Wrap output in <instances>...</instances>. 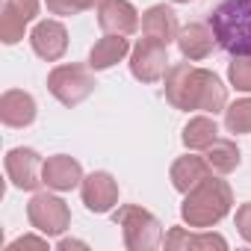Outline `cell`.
Listing matches in <instances>:
<instances>
[{"instance_id": "6da1fadb", "label": "cell", "mask_w": 251, "mask_h": 251, "mask_svg": "<svg viewBox=\"0 0 251 251\" xmlns=\"http://www.w3.org/2000/svg\"><path fill=\"white\" fill-rule=\"evenodd\" d=\"M163 89H166V100L183 112L198 109V112L216 115V112H225L227 106V89L219 80V74L210 68L189 65V59L169 65Z\"/></svg>"}, {"instance_id": "5bb4252c", "label": "cell", "mask_w": 251, "mask_h": 251, "mask_svg": "<svg viewBox=\"0 0 251 251\" xmlns=\"http://www.w3.org/2000/svg\"><path fill=\"white\" fill-rule=\"evenodd\" d=\"M0 121L6 127H30L36 121V98L24 89H6L0 95Z\"/></svg>"}, {"instance_id": "cb8c5ba5", "label": "cell", "mask_w": 251, "mask_h": 251, "mask_svg": "<svg viewBox=\"0 0 251 251\" xmlns=\"http://www.w3.org/2000/svg\"><path fill=\"white\" fill-rule=\"evenodd\" d=\"M103 0H45V6L50 15H62V18H71V15H80L86 9H98Z\"/></svg>"}, {"instance_id": "52a82bcc", "label": "cell", "mask_w": 251, "mask_h": 251, "mask_svg": "<svg viewBox=\"0 0 251 251\" xmlns=\"http://www.w3.org/2000/svg\"><path fill=\"white\" fill-rule=\"evenodd\" d=\"M169 71V45L157 39H139L130 50V74L139 83H157Z\"/></svg>"}, {"instance_id": "7a4b0ae2", "label": "cell", "mask_w": 251, "mask_h": 251, "mask_svg": "<svg viewBox=\"0 0 251 251\" xmlns=\"http://www.w3.org/2000/svg\"><path fill=\"white\" fill-rule=\"evenodd\" d=\"M233 207V189L227 180H219V177H207L201 180L195 189L186 192L183 204H180V219L189 225V227H198V230H207L213 225H219Z\"/></svg>"}, {"instance_id": "9a60e30c", "label": "cell", "mask_w": 251, "mask_h": 251, "mask_svg": "<svg viewBox=\"0 0 251 251\" xmlns=\"http://www.w3.org/2000/svg\"><path fill=\"white\" fill-rule=\"evenodd\" d=\"M177 48H180V56H183V59H189V62H201V59H207V56L213 53V48H216V36H213L210 24H198V21H192V24L180 27V33H177Z\"/></svg>"}, {"instance_id": "4fadbf2b", "label": "cell", "mask_w": 251, "mask_h": 251, "mask_svg": "<svg viewBox=\"0 0 251 251\" xmlns=\"http://www.w3.org/2000/svg\"><path fill=\"white\" fill-rule=\"evenodd\" d=\"M42 180L53 192H71V189H77L83 183V166L68 154H53V157L45 160Z\"/></svg>"}, {"instance_id": "83f0119b", "label": "cell", "mask_w": 251, "mask_h": 251, "mask_svg": "<svg viewBox=\"0 0 251 251\" xmlns=\"http://www.w3.org/2000/svg\"><path fill=\"white\" fill-rule=\"evenodd\" d=\"M172 3H189V0H172Z\"/></svg>"}, {"instance_id": "ffe728a7", "label": "cell", "mask_w": 251, "mask_h": 251, "mask_svg": "<svg viewBox=\"0 0 251 251\" xmlns=\"http://www.w3.org/2000/svg\"><path fill=\"white\" fill-rule=\"evenodd\" d=\"M180 139H183V145H186L189 151H207V148L219 139V124H216V118H210L207 112H204V115H195V118L186 121Z\"/></svg>"}, {"instance_id": "5b68a950", "label": "cell", "mask_w": 251, "mask_h": 251, "mask_svg": "<svg viewBox=\"0 0 251 251\" xmlns=\"http://www.w3.org/2000/svg\"><path fill=\"white\" fill-rule=\"evenodd\" d=\"M95 77H92V68L89 65H56L50 74H48V92L62 103V106H77L83 103L92 92H95Z\"/></svg>"}, {"instance_id": "8fae6325", "label": "cell", "mask_w": 251, "mask_h": 251, "mask_svg": "<svg viewBox=\"0 0 251 251\" xmlns=\"http://www.w3.org/2000/svg\"><path fill=\"white\" fill-rule=\"evenodd\" d=\"M30 48H33V53H36L39 59L56 62V59H62L65 50H68V30H65L59 21H53V18L39 21V24L33 27V33H30Z\"/></svg>"}, {"instance_id": "484cf974", "label": "cell", "mask_w": 251, "mask_h": 251, "mask_svg": "<svg viewBox=\"0 0 251 251\" xmlns=\"http://www.w3.org/2000/svg\"><path fill=\"white\" fill-rule=\"evenodd\" d=\"M18 248H39V251H45L48 242L39 239V236H21V239H15V242L9 245V251H18Z\"/></svg>"}, {"instance_id": "7402d4cb", "label": "cell", "mask_w": 251, "mask_h": 251, "mask_svg": "<svg viewBox=\"0 0 251 251\" xmlns=\"http://www.w3.org/2000/svg\"><path fill=\"white\" fill-rule=\"evenodd\" d=\"M225 127L227 133H251V98H239L230 106H225Z\"/></svg>"}, {"instance_id": "9c48e42d", "label": "cell", "mask_w": 251, "mask_h": 251, "mask_svg": "<svg viewBox=\"0 0 251 251\" xmlns=\"http://www.w3.org/2000/svg\"><path fill=\"white\" fill-rule=\"evenodd\" d=\"M80 198L89 213H109L118 204V180L109 172H92L80 183Z\"/></svg>"}, {"instance_id": "e0dca14e", "label": "cell", "mask_w": 251, "mask_h": 251, "mask_svg": "<svg viewBox=\"0 0 251 251\" xmlns=\"http://www.w3.org/2000/svg\"><path fill=\"white\" fill-rule=\"evenodd\" d=\"M177 33H180L177 15L166 3H157V6H151V9L142 12V36L169 45V42H177Z\"/></svg>"}, {"instance_id": "3957f363", "label": "cell", "mask_w": 251, "mask_h": 251, "mask_svg": "<svg viewBox=\"0 0 251 251\" xmlns=\"http://www.w3.org/2000/svg\"><path fill=\"white\" fill-rule=\"evenodd\" d=\"M210 30L230 56H251V0H222L210 12Z\"/></svg>"}, {"instance_id": "4316f807", "label": "cell", "mask_w": 251, "mask_h": 251, "mask_svg": "<svg viewBox=\"0 0 251 251\" xmlns=\"http://www.w3.org/2000/svg\"><path fill=\"white\" fill-rule=\"evenodd\" d=\"M56 248H59V251H68V248H86V242H77V239H59Z\"/></svg>"}, {"instance_id": "ac0fdd59", "label": "cell", "mask_w": 251, "mask_h": 251, "mask_svg": "<svg viewBox=\"0 0 251 251\" xmlns=\"http://www.w3.org/2000/svg\"><path fill=\"white\" fill-rule=\"evenodd\" d=\"M127 53H130V42H127V36L106 33V36L98 39L95 48L89 50V68H92V71H106V68L118 65Z\"/></svg>"}, {"instance_id": "603a6c76", "label": "cell", "mask_w": 251, "mask_h": 251, "mask_svg": "<svg viewBox=\"0 0 251 251\" xmlns=\"http://www.w3.org/2000/svg\"><path fill=\"white\" fill-rule=\"evenodd\" d=\"M227 80L236 92L251 95V56H233V62L227 65Z\"/></svg>"}, {"instance_id": "d6986e66", "label": "cell", "mask_w": 251, "mask_h": 251, "mask_svg": "<svg viewBox=\"0 0 251 251\" xmlns=\"http://www.w3.org/2000/svg\"><path fill=\"white\" fill-rule=\"evenodd\" d=\"M169 251H210V248H219L225 251L227 248V239L219 236V233H189L186 227H172L166 233V242H163Z\"/></svg>"}, {"instance_id": "7c38bea8", "label": "cell", "mask_w": 251, "mask_h": 251, "mask_svg": "<svg viewBox=\"0 0 251 251\" xmlns=\"http://www.w3.org/2000/svg\"><path fill=\"white\" fill-rule=\"evenodd\" d=\"M98 24L103 33L133 36L139 30V12L130 0H103L98 6Z\"/></svg>"}, {"instance_id": "d4e9b609", "label": "cell", "mask_w": 251, "mask_h": 251, "mask_svg": "<svg viewBox=\"0 0 251 251\" xmlns=\"http://www.w3.org/2000/svg\"><path fill=\"white\" fill-rule=\"evenodd\" d=\"M236 230H239V236L251 245V201L236 210Z\"/></svg>"}, {"instance_id": "ba28073f", "label": "cell", "mask_w": 251, "mask_h": 251, "mask_svg": "<svg viewBox=\"0 0 251 251\" xmlns=\"http://www.w3.org/2000/svg\"><path fill=\"white\" fill-rule=\"evenodd\" d=\"M3 169H6V177L15 189L21 192H33L39 189L45 180H42V169H45V160L33 151V148H12L3 160Z\"/></svg>"}, {"instance_id": "2e32d148", "label": "cell", "mask_w": 251, "mask_h": 251, "mask_svg": "<svg viewBox=\"0 0 251 251\" xmlns=\"http://www.w3.org/2000/svg\"><path fill=\"white\" fill-rule=\"evenodd\" d=\"M172 186L177 189V192H189V189H195L201 180H207L210 175H213V166L207 163V157H195V154H186V157H177L175 163H172Z\"/></svg>"}, {"instance_id": "44dd1931", "label": "cell", "mask_w": 251, "mask_h": 251, "mask_svg": "<svg viewBox=\"0 0 251 251\" xmlns=\"http://www.w3.org/2000/svg\"><path fill=\"white\" fill-rule=\"evenodd\" d=\"M207 163L213 166V172H219V175H230V172L239 169L242 154H239V148H236L233 139H222V136H219V139L207 148Z\"/></svg>"}, {"instance_id": "30bf717a", "label": "cell", "mask_w": 251, "mask_h": 251, "mask_svg": "<svg viewBox=\"0 0 251 251\" xmlns=\"http://www.w3.org/2000/svg\"><path fill=\"white\" fill-rule=\"evenodd\" d=\"M39 15V0H3L0 9V39L3 45H18L24 30Z\"/></svg>"}, {"instance_id": "277c9868", "label": "cell", "mask_w": 251, "mask_h": 251, "mask_svg": "<svg viewBox=\"0 0 251 251\" xmlns=\"http://www.w3.org/2000/svg\"><path fill=\"white\" fill-rule=\"evenodd\" d=\"M115 225L121 227L124 245H127L130 251H154V248H160L166 242L160 219L154 213H148L145 207H136V204L118 207Z\"/></svg>"}, {"instance_id": "8992f818", "label": "cell", "mask_w": 251, "mask_h": 251, "mask_svg": "<svg viewBox=\"0 0 251 251\" xmlns=\"http://www.w3.org/2000/svg\"><path fill=\"white\" fill-rule=\"evenodd\" d=\"M27 219L45 236H59V233H65L71 227V210H68V204L59 195H50V192H39V195L30 198Z\"/></svg>"}]
</instances>
